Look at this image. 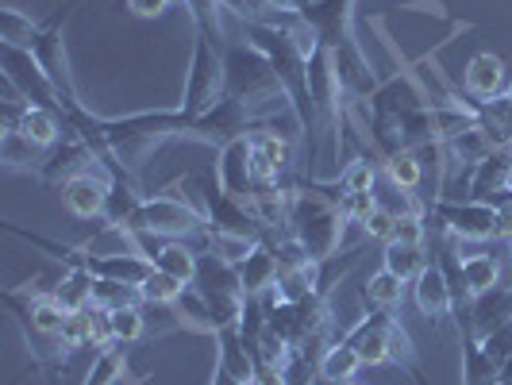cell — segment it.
<instances>
[{
	"instance_id": "30",
	"label": "cell",
	"mask_w": 512,
	"mask_h": 385,
	"mask_svg": "<svg viewBox=\"0 0 512 385\" xmlns=\"http://www.w3.org/2000/svg\"><path fill=\"white\" fill-rule=\"evenodd\" d=\"M124 374H128V347L112 343V347H104V351L93 355V366L81 378V385H116Z\"/></svg>"
},
{
	"instance_id": "52",
	"label": "cell",
	"mask_w": 512,
	"mask_h": 385,
	"mask_svg": "<svg viewBox=\"0 0 512 385\" xmlns=\"http://www.w3.org/2000/svg\"><path fill=\"white\" fill-rule=\"evenodd\" d=\"M509 154H512V143H509Z\"/></svg>"
},
{
	"instance_id": "14",
	"label": "cell",
	"mask_w": 512,
	"mask_h": 385,
	"mask_svg": "<svg viewBox=\"0 0 512 385\" xmlns=\"http://www.w3.org/2000/svg\"><path fill=\"white\" fill-rule=\"evenodd\" d=\"M512 174V154L509 151H489L482 162L470 166V181H466V197L470 201H501L509 193Z\"/></svg>"
},
{
	"instance_id": "32",
	"label": "cell",
	"mask_w": 512,
	"mask_h": 385,
	"mask_svg": "<svg viewBox=\"0 0 512 385\" xmlns=\"http://www.w3.org/2000/svg\"><path fill=\"white\" fill-rule=\"evenodd\" d=\"M335 181L343 185V193H374V185H378V158H374V154H355V158H347Z\"/></svg>"
},
{
	"instance_id": "26",
	"label": "cell",
	"mask_w": 512,
	"mask_h": 385,
	"mask_svg": "<svg viewBox=\"0 0 512 385\" xmlns=\"http://www.w3.org/2000/svg\"><path fill=\"white\" fill-rule=\"evenodd\" d=\"M174 320H178L181 332H201V335H216V320H212V308L208 301L189 285L174 301Z\"/></svg>"
},
{
	"instance_id": "27",
	"label": "cell",
	"mask_w": 512,
	"mask_h": 385,
	"mask_svg": "<svg viewBox=\"0 0 512 385\" xmlns=\"http://www.w3.org/2000/svg\"><path fill=\"white\" fill-rule=\"evenodd\" d=\"M47 151H39L35 143H27L20 131H0V162L8 170H24V174H39Z\"/></svg>"
},
{
	"instance_id": "25",
	"label": "cell",
	"mask_w": 512,
	"mask_h": 385,
	"mask_svg": "<svg viewBox=\"0 0 512 385\" xmlns=\"http://www.w3.org/2000/svg\"><path fill=\"white\" fill-rule=\"evenodd\" d=\"M382 266L389 270V274H397L401 282L412 285L428 266H432V258H428L424 247H412V243H385Z\"/></svg>"
},
{
	"instance_id": "12",
	"label": "cell",
	"mask_w": 512,
	"mask_h": 385,
	"mask_svg": "<svg viewBox=\"0 0 512 385\" xmlns=\"http://www.w3.org/2000/svg\"><path fill=\"white\" fill-rule=\"evenodd\" d=\"M289 158H293V143L285 139L282 131H251V170H255L258 189H285Z\"/></svg>"
},
{
	"instance_id": "23",
	"label": "cell",
	"mask_w": 512,
	"mask_h": 385,
	"mask_svg": "<svg viewBox=\"0 0 512 385\" xmlns=\"http://www.w3.org/2000/svg\"><path fill=\"white\" fill-rule=\"evenodd\" d=\"M362 370V359L359 351L347 343V339H335L332 347L320 355V362H316V374L324 378V382H355Z\"/></svg>"
},
{
	"instance_id": "47",
	"label": "cell",
	"mask_w": 512,
	"mask_h": 385,
	"mask_svg": "<svg viewBox=\"0 0 512 385\" xmlns=\"http://www.w3.org/2000/svg\"><path fill=\"white\" fill-rule=\"evenodd\" d=\"M505 93H509V97H512V77H509V89H505Z\"/></svg>"
},
{
	"instance_id": "53",
	"label": "cell",
	"mask_w": 512,
	"mask_h": 385,
	"mask_svg": "<svg viewBox=\"0 0 512 385\" xmlns=\"http://www.w3.org/2000/svg\"><path fill=\"white\" fill-rule=\"evenodd\" d=\"M497 385H501V382H497Z\"/></svg>"
},
{
	"instance_id": "48",
	"label": "cell",
	"mask_w": 512,
	"mask_h": 385,
	"mask_svg": "<svg viewBox=\"0 0 512 385\" xmlns=\"http://www.w3.org/2000/svg\"><path fill=\"white\" fill-rule=\"evenodd\" d=\"M505 247H509V258H512V239H509V243H505Z\"/></svg>"
},
{
	"instance_id": "6",
	"label": "cell",
	"mask_w": 512,
	"mask_h": 385,
	"mask_svg": "<svg viewBox=\"0 0 512 385\" xmlns=\"http://www.w3.org/2000/svg\"><path fill=\"white\" fill-rule=\"evenodd\" d=\"M116 228H139V231H154V235H166V239H189V235H205L208 220L205 212L185 201L181 193H151L143 197V205L128 216V224H116Z\"/></svg>"
},
{
	"instance_id": "9",
	"label": "cell",
	"mask_w": 512,
	"mask_h": 385,
	"mask_svg": "<svg viewBox=\"0 0 512 385\" xmlns=\"http://www.w3.org/2000/svg\"><path fill=\"white\" fill-rule=\"evenodd\" d=\"M424 212L428 220H436L443 235L459 239V243H489V239H501V224H497V205L489 201H447V197H436V201H424Z\"/></svg>"
},
{
	"instance_id": "42",
	"label": "cell",
	"mask_w": 512,
	"mask_h": 385,
	"mask_svg": "<svg viewBox=\"0 0 512 385\" xmlns=\"http://www.w3.org/2000/svg\"><path fill=\"white\" fill-rule=\"evenodd\" d=\"M497 205V224H501V243H509L512 239V193L509 197H501V201H493Z\"/></svg>"
},
{
	"instance_id": "38",
	"label": "cell",
	"mask_w": 512,
	"mask_h": 385,
	"mask_svg": "<svg viewBox=\"0 0 512 385\" xmlns=\"http://www.w3.org/2000/svg\"><path fill=\"white\" fill-rule=\"evenodd\" d=\"M378 205H382L378 193H339V208H343V216H347L351 224H366L370 212Z\"/></svg>"
},
{
	"instance_id": "16",
	"label": "cell",
	"mask_w": 512,
	"mask_h": 385,
	"mask_svg": "<svg viewBox=\"0 0 512 385\" xmlns=\"http://www.w3.org/2000/svg\"><path fill=\"white\" fill-rule=\"evenodd\" d=\"M462 85H466V97L470 101H493L509 89V74H505V62L493 51H478L466 70H462Z\"/></svg>"
},
{
	"instance_id": "11",
	"label": "cell",
	"mask_w": 512,
	"mask_h": 385,
	"mask_svg": "<svg viewBox=\"0 0 512 385\" xmlns=\"http://www.w3.org/2000/svg\"><path fill=\"white\" fill-rule=\"evenodd\" d=\"M216 181H220V189L231 193L235 201L255 208L262 189H258L255 170H251V135L231 139V143H224V147L216 151Z\"/></svg>"
},
{
	"instance_id": "46",
	"label": "cell",
	"mask_w": 512,
	"mask_h": 385,
	"mask_svg": "<svg viewBox=\"0 0 512 385\" xmlns=\"http://www.w3.org/2000/svg\"><path fill=\"white\" fill-rule=\"evenodd\" d=\"M312 385H328V382H324V378H316V382H312Z\"/></svg>"
},
{
	"instance_id": "33",
	"label": "cell",
	"mask_w": 512,
	"mask_h": 385,
	"mask_svg": "<svg viewBox=\"0 0 512 385\" xmlns=\"http://www.w3.org/2000/svg\"><path fill=\"white\" fill-rule=\"evenodd\" d=\"M220 8L235 12L243 24H270L285 12H293V0H220Z\"/></svg>"
},
{
	"instance_id": "35",
	"label": "cell",
	"mask_w": 512,
	"mask_h": 385,
	"mask_svg": "<svg viewBox=\"0 0 512 385\" xmlns=\"http://www.w3.org/2000/svg\"><path fill=\"white\" fill-rule=\"evenodd\" d=\"M185 289H189V285H181L174 274H166V270H158V266H154L151 274L139 282L143 305H174V301H178Z\"/></svg>"
},
{
	"instance_id": "39",
	"label": "cell",
	"mask_w": 512,
	"mask_h": 385,
	"mask_svg": "<svg viewBox=\"0 0 512 385\" xmlns=\"http://www.w3.org/2000/svg\"><path fill=\"white\" fill-rule=\"evenodd\" d=\"M478 343H482V351H486L497 366H505V359L512 355V320L509 324H501V328H493L489 335H482Z\"/></svg>"
},
{
	"instance_id": "10",
	"label": "cell",
	"mask_w": 512,
	"mask_h": 385,
	"mask_svg": "<svg viewBox=\"0 0 512 385\" xmlns=\"http://www.w3.org/2000/svg\"><path fill=\"white\" fill-rule=\"evenodd\" d=\"M77 0H66V4H58L51 16L43 20V31H39V39H35V58L43 62V70L51 74V81L58 85V93H62V104L70 101H81L77 97V85H74V74H70V54H66V24H70V16H74Z\"/></svg>"
},
{
	"instance_id": "31",
	"label": "cell",
	"mask_w": 512,
	"mask_h": 385,
	"mask_svg": "<svg viewBox=\"0 0 512 385\" xmlns=\"http://www.w3.org/2000/svg\"><path fill=\"white\" fill-rule=\"evenodd\" d=\"M39 31H43V24H35L20 8H12V4L0 8V43H8V47H27V51H31L35 39H39Z\"/></svg>"
},
{
	"instance_id": "29",
	"label": "cell",
	"mask_w": 512,
	"mask_h": 385,
	"mask_svg": "<svg viewBox=\"0 0 512 385\" xmlns=\"http://www.w3.org/2000/svg\"><path fill=\"white\" fill-rule=\"evenodd\" d=\"M197 255L201 251H193L185 239H166V247H162V255L154 258V266L174 274L181 285H193L197 282Z\"/></svg>"
},
{
	"instance_id": "40",
	"label": "cell",
	"mask_w": 512,
	"mask_h": 385,
	"mask_svg": "<svg viewBox=\"0 0 512 385\" xmlns=\"http://www.w3.org/2000/svg\"><path fill=\"white\" fill-rule=\"evenodd\" d=\"M393 224H397V212H393V208H385V205H378L374 212H370V220L362 224V231H366V239H382V243H389Z\"/></svg>"
},
{
	"instance_id": "19",
	"label": "cell",
	"mask_w": 512,
	"mask_h": 385,
	"mask_svg": "<svg viewBox=\"0 0 512 385\" xmlns=\"http://www.w3.org/2000/svg\"><path fill=\"white\" fill-rule=\"evenodd\" d=\"M216 366L228 370L239 385L255 382V355H251L247 339H243V332H239V324H231V328H220V332H216Z\"/></svg>"
},
{
	"instance_id": "21",
	"label": "cell",
	"mask_w": 512,
	"mask_h": 385,
	"mask_svg": "<svg viewBox=\"0 0 512 385\" xmlns=\"http://www.w3.org/2000/svg\"><path fill=\"white\" fill-rule=\"evenodd\" d=\"M459 343H462V385H497L501 366L482 351L478 335L470 332V328H459Z\"/></svg>"
},
{
	"instance_id": "37",
	"label": "cell",
	"mask_w": 512,
	"mask_h": 385,
	"mask_svg": "<svg viewBox=\"0 0 512 385\" xmlns=\"http://www.w3.org/2000/svg\"><path fill=\"white\" fill-rule=\"evenodd\" d=\"M389 243L424 247V243H428V212H397V224H393Z\"/></svg>"
},
{
	"instance_id": "50",
	"label": "cell",
	"mask_w": 512,
	"mask_h": 385,
	"mask_svg": "<svg viewBox=\"0 0 512 385\" xmlns=\"http://www.w3.org/2000/svg\"><path fill=\"white\" fill-rule=\"evenodd\" d=\"M170 4H185V0H170Z\"/></svg>"
},
{
	"instance_id": "43",
	"label": "cell",
	"mask_w": 512,
	"mask_h": 385,
	"mask_svg": "<svg viewBox=\"0 0 512 385\" xmlns=\"http://www.w3.org/2000/svg\"><path fill=\"white\" fill-rule=\"evenodd\" d=\"M208 385H239V382L231 378L228 370H220V366H216V370H212V382H208Z\"/></svg>"
},
{
	"instance_id": "17",
	"label": "cell",
	"mask_w": 512,
	"mask_h": 385,
	"mask_svg": "<svg viewBox=\"0 0 512 385\" xmlns=\"http://www.w3.org/2000/svg\"><path fill=\"white\" fill-rule=\"evenodd\" d=\"M235 270H239V282H243L247 297H266L278 285V278H282V258L262 239V243L251 247V255L243 258V262H235Z\"/></svg>"
},
{
	"instance_id": "24",
	"label": "cell",
	"mask_w": 512,
	"mask_h": 385,
	"mask_svg": "<svg viewBox=\"0 0 512 385\" xmlns=\"http://www.w3.org/2000/svg\"><path fill=\"white\" fill-rule=\"evenodd\" d=\"M93 274L85 270V266H70L58 282L51 285V293L58 297V305L66 308V312H85V308L93 305Z\"/></svg>"
},
{
	"instance_id": "7",
	"label": "cell",
	"mask_w": 512,
	"mask_h": 385,
	"mask_svg": "<svg viewBox=\"0 0 512 385\" xmlns=\"http://www.w3.org/2000/svg\"><path fill=\"white\" fill-rule=\"evenodd\" d=\"M0 77H4V93L12 101L35 104V108H54L62 112V93L43 70V62L27 47H8L0 43Z\"/></svg>"
},
{
	"instance_id": "20",
	"label": "cell",
	"mask_w": 512,
	"mask_h": 385,
	"mask_svg": "<svg viewBox=\"0 0 512 385\" xmlns=\"http://www.w3.org/2000/svg\"><path fill=\"white\" fill-rule=\"evenodd\" d=\"M382 174L389 178V185L397 189V193H420V185H424V162H420V154L409 151V147H401V151H389L382 154Z\"/></svg>"
},
{
	"instance_id": "8",
	"label": "cell",
	"mask_w": 512,
	"mask_h": 385,
	"mask_svg": "<svg viewBox=\"0 0 512 385\" xmlns=\"http://www.w3.org/2000/svg\"><path fill=\"white\" fill-rule=\"evenodd\" d=\"M220 97H224V47L197 31L193 54H189V74H185V97L178 108L189 120H197Z\"/></svg>"
},
{
	"instance_id": "44",
	"label": "cell",
	"mask_w": 512,
	"mask_h": 385,
	"mask_svg": "<svg viewBox=\"0 0 512 385\" xmlns=\"http://www.w3.org/2000/svg\"><path fill=\"white\" fill-rule=\"evenodd\" d=\"M501 385H512V355L505 359V366H501V378H497Z\"/></svg>"
},
{
	"instance_id": "28",
	"label": "cell",
	"mask_w": 512,
	"mask_h": 385,
	"mask_svg": "<svg viewBox=\"0 0 512 385\" xmlns=\"http://www.w3.org/2000/svg\"><path fill=\"white\" fill-rule=\"evenodd\" d=\"M462 278H466V289L470 297L478 293H489L501 285V262L493 251H478V255H462Z\"/></svg>"
},
{
	"instance_id": "15",
	"label": "cell",
	"mask_w": 512,
	"mask_h": 385,
	"mask_svg": "<svg viewBox=\"0 0 512 385\" xmlns=\"http://www.w3.org/2000/svg\"><path fill=\"white\" fill-rule=\"evenodd\" d=\"M412 289V305L420 308V316H428L432 324H443L447 316H455V297H451V285L443 278V270H439V262L432 258V266L409 285Z\"/></svg>"
},
{
	"instance_id": "51",
	"label": "cell",
	"mask_w": 512,
	"mask_h": 385,
	"mask_svg": "<svg viewBox=\"0 0 512 385\" xmlns=\"http://www.w3.org/2000/svg\"><path fill=\"white\" fill-rule=\"evenodd\" d=\"M509 193H512V174H509Z\"/></svg>"
},
{
	"instance_id": "5",
	"label": "cell",
	"mask_w": 512,
	"mask_h": 385,
	"mask_svg": "<svg viewBox=\"0 0 512 385\" xmlns=\"http://www.w3.org/2000/svg\"><path fill=\"white\" fill-rule=\"evenodd\" d=\"M224 93L235 97V101H243L255 116L266 120V112L274 108V104H285V89L278 74H274V66H270V58L258 51L255 43H228L224 47Z\"/></svg>"
},
{
	"instance_id": "2",
	"label": "cell",
	"mask_w": 512,
	"mask_h": 385,
	"mask_svg": "<svg viewBox=\"0 0 512 385\" xmlns=\"http://www.w3.org/2000/svg\"><path fill=\"white\" fill-rule=\"evenodd\" d=\"M285 224L293 231V239L301 243V251L308 255V262H324L343 247V231H347V216L335 197H328L316 181H297L289 189L285 201Z\"/></svg>"
},
{
	"instance_id": "1",
	"label": "cell",
	"mask_w": 512,
	"mask_h": 385,
	"mask_svg": "<svg viewBox=\"0 0 512 385\" xmlns=\"http://www.w3.org/2000/svg\"><path fill=\"white\" fill-rule=\"evenodd\" d=\"M355 8H359V0H305L297 8V16L312 27L316 43L332 54L335 74L343 81L347 97L366 101L378 89V77H374V66L355 35Z\"/></svg>"
},
{
	"instance_id": "45",
	"label": "cell",
	"mask_w": 512,
	"mask_h": 385,
	"mask_svg": "<svg viewBox=\"0 0 512 385\" xmlns=\"http://www.w3.org/2000/svg\"><path fill=\"white\" fill-rule=\"evenodd\" d=\"M328 385H332V382H328ZM335 385H362V382H335Z\"/></svg>"
},
{
	"instance_id": "13",
	"label": "cell",
	"mask_w": 512,
	"mask_h": 385,
	"mask_svg": "<svg viewBox=\"0 0 512 385\" xmlns=\"http://www.w3.org/2000/svg\"><path fill=\"white\" fill-rule=\"evenodd\" d=\"M58 197H62L66 212L77 216V220H104V212H108V197H112V178L93 166V170L74 174V178L66 181V185L58 189Z\"/></svg>"
},
{
	"instance_id": "18",
	"label": "cell",
	"mask_w": 512,
	"mask_h": 385,
	"mask_svg": "<svg viewBox=\"0 0 512 385\" xmlns=\"http://www.w3.org/2000/svg\"><path fill=\"white\" fill-rule=\"evenodd\" d=\"M509 320H512V285H497V289L478 293L470 301V312H466V320H459V328H470V332L482 339V335H489L493 328H501V324H509Z\"/></svg>"
},
{
	"instance_id": "41",
	"label": "cell",
	"mask_w": 512,
	"mask_h": 385,
	"mask_svg": "<svg viewBox=\"0 0 512 385\" xmlns=\"http://www.w3.org/2000/svg\"><path fill=\"white\" fill-rule=\"evenodd\" d=\"M124 4H128L139 20H154V16H162L170 8V0H124Z\"/></svg>"
},
{
	"instance_id": "34",
	"label": "cell",
	"mask_w": 512,
	"mask_h": 385,
	"mask_svg": "<svg viewBox=\"0 0 512 385\" xmlns=\"http://www.w3.org/2000/svg\"><path fill=\"white\" fill-rule=\"evenodd\" d=\"M108 324H112V343H139V339H147V308L143 305H131V308H112L108 312Z\"/></svg>"
},
{
	"instance_id": "3",
	"label": "cell",
	"mask_w": 512,
	"mask_h": 385,
	"mask_svg": "<svg viewBox=\"0 0 512 385\" xmlns=\"http://www.w3.org/2000/svg\"><path fill=\"white\" fill-rule=\"evenodd\" d=\"M104 131L116 158L139 178L143 162L158 147L174 139H193V120L181 108H158V112H131V116H104Z\"/></svg>"
},
{
	"instance_id": "49",
	"label": "cell",
	"mask_w": 512,
	"mask_h": 385,
	"mask_svg": "<svg viewBox=\"0 0 512 385\" xmlns=\"http://www.w3.org/2000/svg\"><path fill=\"white\" fill-rule=\"evenodd\" d=\"M293 4H297V8H301V4H305V0H293Z\"/></svg>"
},
{
	"instance_id": "22",
	"label": "cell",
	"mask_w": 512,
	"mask_h": 385,
	"mask_svg": "<svg viewBox=\"0 0 512 385\" xmlns=\"http://www.w3.org/2000/svg\"><path fill=\"white\" fill-rule=\"evenodd\" d=\"M405 293H409V282H401L397 274H389V270H374L366 282H362V301L366 308H385V312H397V308L405 305Z\"/></svg>"
},
{
	"instance_id": "36",
	"label": "cell",
	"mask_w": 512,
	"mask_h": 385,
	"mask_svg": "<svg viewBox=\"0 0 512 385\" xmlns=\"http://www.w3.org/2000/svg\"><path fill=\"white\" fill-rule=\"evenodd\" d=\"M93 305L108 308V312H112V308H131V305H143V293H139V285L97 278V282H93Z\"/></svg>"
},
{
	"instance_id": "4",
	"label": "cell",
	"mask_w": 512,
	"mask_h": 385,
	"mask_svg": "<svg viewBox=\"0 0 512 385\" xmlns=\"http://www.w3.org/2000/svg\"><path fill=\"white\" fill-rule=\"evenodd\" d=\"M339 339H347L359 351L362 366H401V370H409L416 385H432L424 366H420L412 335L385 308H366L347 332H339Z\"/></svg>"
}]
</instances>
